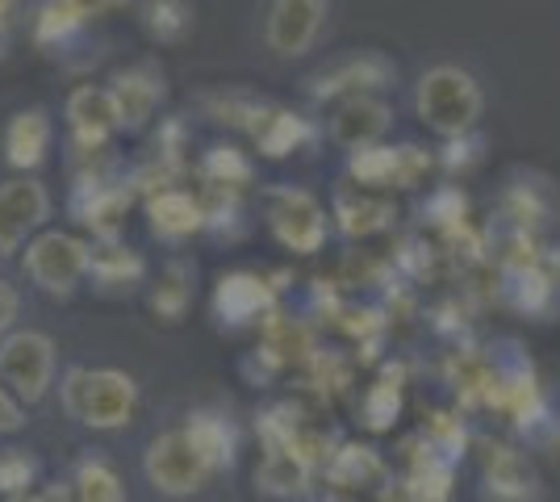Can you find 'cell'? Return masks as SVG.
Here are the masks:
<instances>
[{"label":"cell","mask_w":560,"mask_h":502,"mask_svg":"<svg viewBox=\"0 0 560 502\" xmlns=\"http://www.w3.org/2000/svg\"><path fill=\"white\" fill-rule=\"evenodd\" d=\"M63 415L80 428L93 431H121L139 415V382L121 369H84L75 364L59 382Z\"/></svg>","instance_id":"cell-1"},{"label":"cell","mask_w":560,"mask_h":502,"mask_svg":"<svg viewBox=\"0 0 560 502\" xmlns=\"http://www.w3.org/2000/svg\"><path fill=\"white\" fill-rule=\"evenodd\" d=\"M415 105H419V118L427 121L435 135L460 139V135H468V130L477 126V118H481L486 93H481V84L472 80V72L452 68V63H440V68L422 72Z\"/></svg>","instance_id":"cell-2"},{"label":"cell","mask_w":560,"mask_h":502,"mask_svg":"<svg viewBox=\"0 0 560 502\" xmlns=\"http://www.w3.org/2000/svg\"><path fill=\"white\" fill-rule=\"evenodd\" d=\"M142 474L155 486V494H164V499H192V494H201L210 486V478L218 469L192 444L188 428H172L147 444Z\"/></svg>","instance_id":"cell-3"},{"label":"cell","mask_w":560,"mask_h":502,"mask_svg":"<svg viewBox=\"0 0 560 502\" xmlns=\"http://www.w3.org/2000/svg\"><path fill=\"white\" fill-rule=\"evenodd\" d=\"M25 272L50 297H71L93 272V247L68 231H43L25 247Z\"/></svg>","instance_id":"cell-4"},{"label":"cell","mask_w":560,"mask_h":502,"mask_svg":"<svg viewBox=\"0 0 560 502\" xmlns=\"http://www.w3.org/2000/svg\"><path fill=\"white\" fill-rule=\"evenodd\" d=\"M0 382L9 385L25 407L43 402L55 385V339L34 327H18L0 339Z\"/></svg>","instance_id":"cell-5"},{"label":"cell","mask_w":560,"mask_h":502,"mask_svg":"<svg viewBox=\"0 0 560 502\" xmlns=\"http://www.w3.org/2000/svg\"><path fill=\"white\" fill-rule=\"evenodd\" d=\"M268 222L289 252H318L327 240V210L310 197L305 189H277L268 197Z\"/></svg>","instance_id":"cell-6"},{"label":"cell","mask_w":560,"mask_h":502,"mask_svg":"<svg viewBox=\"0 0 560 502\" xmlns=\"http://www.w3.org/2000/svg\"><path fill=\"white\" fill-rule=\"evenodd\" d=\"M50 214V197L43 180L18 176L0 185V256H13Z\"/></svg>","instance_id":"cell-7"},{"label":"cell","mask_w":560,"mask_h":502,"mask_svg":"<svg viewBox=\"0 0 560 502\" xmlns=\"http://www.w3.org/2000/svg\"><path fill=\"white\" fill-rule=\"evenodd\" d=\"M327 22V0H272L268 4V47L293 59L318 43Z\"/></svg>","instance_id":"cell-8"},{"label":"cell","mask_w":560,"mask_h":502,"mask_svg":"<svg viewBox=\"0 0 560 502\" xmlns=\"http://www.w3.org/2000/svg\"><path fill=\"white\" fill-rule=\"evenodd\" d=\"M427 164L419 147H369L351 155V176L369 189H410Z\"/></svg>","instance_id":"cell-9"},{"label":"cell","mask_w":560,"mask_h":502,"mask_svg":"<svg viewBox=\"0 0 560 502\" xmlns=\"http://www.w3.org/2000/svg\"><path fill=\"white\" fill-rule=\"evenodd\" d=\"M389 121H394V109L385 101L355 93L330 118V139L339 147H348V151H369V147L381 143V135L389 130Z\"/></svg>","instance_id":"cell-10"},{"label":"cell","mask_w":560,"mask_h":502,"mask_svg":"<svg viewBox=\"0 0 560 502\" xmlns=\"http://www.w3.org/2000/svg\"><path fill=\"white\" fill-rule=\"evenodd\" d=\"M68 126L84 147L105 143L117 126H121V109H117L114 89H93V84L75 89L68 96Z\"/></svg>","instance_id":"cell-11"},{"label":"cell","mask_w":560,"mask_h":502,"mask_svg":"<svg viewBox=\"0 0 560 502\" xmlns=\"http://www.w3.org/2000/svg\"><path fill=\"white\" fill-rule=\"evenodd\" d=\"M50 135H55V130H50V114L43 105L18 109V114L9 118V126H4V160L13 167H22V172L38 167L50 151Z\"/></svg>","instance_id":"cell-12"},{"label":"cell","mask_w":560,"mask_h":502,"mask_svg":"<svg viewBox=\"0 0 560 502\" xmlns=\"http://www.w3.org/2000/svg\"><path fill=\"white\" fill-rule=\"evenodd\" d=\"M147 214H151V231L160 240H188L192 231L206 226V210L201 201L185 189H164L160 197L147 201Z\"/></svg>","instance_id":"cell-13"},{"label":"cell","mask_w":560,"mask_h":502,"mask_svg":"<svg viewBox=\"0 0 560 502\" xmlns=\"http://www.w3.org/2000/svg\"><path fill=\"white\" fill-rule=\"evenodd\" d=\"M71 502H126V481L114 469V460L101 453H84L71 469Z\"/></svg>","instance_id":"cell-14"},{"label":"cell","mask_w":560,"mask_h":502,"mask_svg":"<svg viewBox=\"0 0 560 502\" xmlns=\"http://www.w3.org/2000/svg\"><path fill=\"white\" fill-rule=\"evenodd\" d=\"M264 302H268L264 281L252 277V272H231V277H222V281H218V297H213V306H218V314H222L226 323H247V318H256V314L264 311Z\"/></svg>","instance_id":"cell-15"},{"label":"cell","mask_w":560,"mask_h":502,"mask_svg":"<svg viewBox=\"0 0 560 502\" xmlns=\"http://www.w3.org/2000/svg\"><path fill=\"white\" fill-rule=\"evenodd\" d=\"M114 96L117 109H121V126H142V121L151 118L155 101L164 96V84L147 72H121L114 80Z\"/></svg>","instance_id":"cell-16"},{"label":"cell","mask_w":560,"mask_h":502,"mask_svg":"<svg viewBox=\"0 0 560 502\" xmlns=\"http://www.w3.org/2000/svg\"><path fill=\"white\" fill-rule=\"evenodd\" d=\"M381 80H389V63L381 55H351L348 63H339L335 72H323L314 80V93L330 96L343 93V89H376Z\"/></svg>","instance_id":"cell-17"},{"label":"cell","mask_w":560,"mask_h":502,"mask_svg":"<svg viewBox=\"0 0 560 502\" xmlns=\"http://www.w3.org/2000/svg\"><path fill=\"white\" fill-rule=\"evenodd\" d=\"M188 435H192V444L206 453L213 469H226L234 460V448H238V431L222 419V415H210V410H201V415H192L185 423Z\"/></svg>","instance_id":"cell-18"},{"label":"cell","mask_w":560,"mask_h":502,"mask_svg":"<svg viewBox=\"0 0 560 502\" xmlns=\"http://www.w3.org/2000/svg\"><path fill=\"white\" fill-rule=\"evenodd\" d=\"M305 139H310V126H305V118L289 114V109H272V114H264V118L256 121V143H259V151L272 155V160L298 151Z\"/></svg>","instance_id":"cell-19"},{"label":"cell","mask_w":560,"mask_h":502,"mask_svg":"<svg viewBox=\"0 0 560 502\" xmlns=\"http://www.w3.org/2000/svg\"><path fill=\"white\" fill-rule=\"evenodd\" d=\"M490 486H493V502H506V494H514V502H527V494L536 490L532 481V469L518 460L514 453H498L490 465Z\"/></svg>","instance_id":"cell-20"},{"label":"cell","mask_w":560,"mask_h":502,"mask_svg":"<svg viewBox=\"0 0 560 502\" xmlns=\"http://www.w3.org/2000/svg\"><path fill=\"white\" fill-rule=\"evenodd\" d=\"M38 481V460L22 448H4L0 453V499H25Z\"/></svg>","instance_id":"cell-21"},{"label":"cell","mask_w":560,"mask_h":502,"mask_svg":"<svg viewBox=\"0 0 560 502\" xmlns=\"http://www.w3.org/2000/svg\"><path fill=\"white\" fill-rule=\"evenodd\" d=\"M147 25H151L155 38L176 43V38H185L188 25H192V4L188 0H151L147 4Z\"/></svg>","instance_id":"cell-22"},{"label":"cell","mask_w":560,"mask_h":502,"mask_svg":"<svg viewBox=\"0 0 560 502\" xmlns=\"http://www.w3.org/2000/svg\"><path fill=\"white\" fill-rule=\"evenodd\" d=\"M93 277L105 281V285H121L126 277L139 281L142 277V260L130 256L126 247H105V252H93Z\"/></svg>","instance_id":"cell-23"},{"label":"cell","mask_w":560,"mask_h":502,"mask_svg":"<svg viewBox=\"0 0 560 502\" xmlns=\"http://www.w3.org/2000/svg\"><path fill=\"white\" fill-rule=\"evenodd\" d=\"M185 281H188V272L180 264H172V268H167V285L155 289V311L164 314L167 323H176L188 306V293H192V289H188Z\"/></svg>","instance_id":"cell-24"},{"label":"cell","mask_w":560,"mask_h":502,"mask_svg":"<svg viewBox=\"0 0 560 502\" xmlns=\"http://www.w3.org/2000/svg\"><path fill=\"white\" fill-rule=\"evenodd\" d=\"M335 214H339V222H343V231H348V235H369V231L381 226L376 218H389V206H385V201H373V206H369V201H360V206H351L348 197H343Z\"/></svg>","instance_id":"cell-25"},{"label":"cell","mask_w":560,"mask_h":502,"mask_svg":"<svg viewBox=\"0 0 560 502\" xmlns=\"http://www.w3.org/2000/svg\"><path fill=\"white\" fill-rule=\"evenodd\" d=\"M25 428V402L0 382V435H13V431Z\"/></svg>","instance_id":"cell-26"},{"label":"cell","mask_w":560,"mask_h":502,"mask_svg":"<svg viewBox=\"0 0 560 502\" xmlns=\"http://www.w3.org/2000/svg\"><path fill=\"white\" fill-rule=\"evenodd\" d=\"M18 314H22V293L0 277V339L18 331Z\"/></svg>","instance_id":"cell-27"},{"label":"cell","mask_w":560,"mask_h":502,"mask_svg":"<svg viewBox=\"0 0 560 502\" xmlns=\"http://www.w3.org/2000/svg\"><path fill=\"white\" fill-rule=\"evenodd\" d=\"M114 0H63V9L75 13V17H89V13H101V9H109Z\"/></svg>","instance_id":"cell-28"},{"label":"cell","mask_w":560,"mask_h":502,"mask_svg":"<svg viewBox=\"0 0 560 502\" xmlns=\"http://www.w3.org/2000/svg\"><path fill=\"white\" fill-rule=\"evenodd\" d=\"M18 502H71V490H59V486H47V490H38V494H25Z\"/></svg>","instance_id":"cell-29"}]
</instances>
